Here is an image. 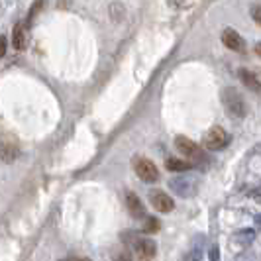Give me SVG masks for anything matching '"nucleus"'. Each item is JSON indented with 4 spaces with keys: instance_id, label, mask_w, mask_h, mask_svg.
Listing matches in <instances>:
<instances>
[{
    "instance_id": "nucleus-23",
    "label": "nucleus",
    "mask_w": 261,
    "mask_h": 261,
    "mask_svg": "<svg viewBox=\"0 0 261 261\" xmlns=\"http://www.w3.org/2000/svg\"><path fill=\"white\" fill-rule=\"evenodd\" d=\"M255 224H257V226H261V214H257V216H255Z\"/></svg>"
},
{
    "instance_id": "nucleus-3",
    "label": "nucleus",
    "mask_w": 261,
    "mask_h": 261,
    "mask_svg": "<svg viewBox=\"0 0 261 261\" xmlns=\"http://www.w3.org/2000/svg\"><path fill=\"white\" fill-rule=\"evenodd\" d=\"M175 148L179 153H183V157L188 159V161H203L205 159V155H203V149L199 148L192 140H188L185 136H179V138H175Z\"/></svg>"
},
{
    "instance_id": "nucleus-6",
    "label": "nucleus",
    "mask_w": 261,
    "mask_h": 261,
    "mask_svg": "<svg viewBox=\"0 0 261 261\" xmlns=\"http://www.w3.org/2000/svg\"><path fill=\"white\" fill-rule=\"evenodd\" d=\"M149 201H151V206L155 210H159V212H171L175 208V201L169 197L167 192L157 190V188L149 190Z\"/></svg>"
},
{
    "instance_id": "nucleus-15",
    "label": "nucleus",
    "mask_w": 261,
    "mask_h": 261,
    "mask_svg": "<svg viewBox=\"0 0 261 261\" xmlns=\"http://www.w3.org/2000/svg\"><path fill=\"white\" fill-rule=\"evenodd\" d=\"M43 2H45V0H36V2H34V6L30 8V16H28V24H30V22H32V20H34V18H36V16H37V12L41 10V6H43Z\"/></svg>"
},
{
    "instance_id": "nucleus-20",
    "label": "nucleus",
    "mask_w": 261,
    "mask_h": 261,
    "mask_svg": "<svg viewBox=\"0 0 261 261\" xmlns=\"http://www.w3.org/2000/svg\"><path fill=\"white\" fill-rule=\"evenodd\" d=\"M210 259H218V249H216V245L210 249Z\"/></svg>"
},
{
    "instance_id": "nucleus-2",
    "label": "nucleus",
    "mask_w": 261,
    "mask_h": 261,
    "mask_svg": "<svg viewBox=\"0 0 261 261\" xmlns=\"http://www.w3.org/2000/svg\"><path fill=\"white\" fill-rule=\"evenodd\" d=\"M222 104L226 106L228 114L236 116V118H243L247 114V104L243 100V96L236 89H224L222 91Z\"/></svg>"
},
{
    "instance_id": "nucleus-14",
    "label": "nucleus",
    "mask_w": 261,
    "mask_h": 261,
    "mask_svg": "<svg viewBox=\"0 0 261 261\" xmlns=\"http://www.w3.org/2000/svg\"><path fill=\"white\" fill-rule=\"evenodd\" d=\"M159 220H155V218H151V216H146L144 218V232H148V234H155V232H159Z\"/></svg>"
},
{
    "instance_id": "nucleus-17",
    "label": "nucleus",
    "mask_w": 261,
    "mask_h": 261,
    "mask_svg": "<svg viewBox=\"0 0 261 261\" xmlns=\"http://www.w3.org/2000/svg\"><path fill=\"white\" fill-rule=\"evenodd\" d=\"M251 18L255 20V22H257V24L261 26V4L251 6Z\"/></svg>"
},
{
    "instance_id": "nucleus-11",
    "label": "nucleus",
    "mask_w": 261,
    "mask_h": 261,
    "mask_svg": "<svg viewBox=\"0 0 261 261\" xmlns=\"http://www.w3.org/2000/svg\"><path fill=\"white\" fill-rule=\"evenodd\" d=\"M240 79H242V83L247 87V89H251V91H261L259 83H257V79H255V73H253V71L240 69Z\"/></svg>"
},
{
    "instance_id": "nucleus-10",
    "label": "nucleus",
    "mask_w": 261,
    "mask_h": 261,
    "mask_svg": "<svg viewBox=\"0 0 261 261\" xmlns=\"http://www.w3.org/2000/svg\"><path fill=\"white\" fill-rule=\"evenodd\" d=\"M165 167L175 173H186L188 169H192V161L188 159H177V157H167L165 159Z\"/></svg>"
},
{
    "instance_id": "nucleus-21",
    "label": "nucleus",
    "mask_w": 261,
    "mask_h": 261,
    "mask_svg": "<svg viewBox=\"0 0 261 261\" xmlns=\"http://www.w3.org/2000/svg\"><path fill=\"white\" fill-rule=\"evenodd\" d=\"M253 73H255V79H257V83H259V87H261V69L253 71Z\"/></svg>"
},
{
    "instance_id": "nucleus-9",
    "label": "nucleus",
    "mask_w": 261,
    "mask_h": 261,
    "mask_svg": "<svg viewBox=\"0 0 261 261\" xmlns=\"http://www.w3.org/2000/svg\"><path fill=\"white\" fill-rule=\"evenodd\" d=\"M126 206H128V210H130V214L134 218H140V220L146 218V208H144L140 197L136 192H132V190L126 192Z\"/></svg>"
},
{
    "instance_id": "nucleus-13",
    "label": "nucleus",
    "mask_w": 261,
    "mask_h": 261,
    "mask_svg": "<svg viewBox=\"0 0 261 261\" xmlns=\"http://www.w3.org/2000/svg\"><path fill=\"white\" fill-rule=\"evenodd\" d=\"M16 155H18V149L16 146H0V157L4 159V161H14L16 159Z\"/></svg>"
},
{
    "instance_id": "nucleus-22",
    "label": "nucleus",
    "mask_w": 261,
    "mask_h": 261,
    "mask_svg": "<svg viewBox=\"0 0 261 261\" xmlns=\"http://www.w3.org/2000/svg\"><path fill=\"white\" fill-rule=\"evenodd\" d=\"M255 53L261 57V43H257V45H255Z\"/></svg>"
},
{
    "instance_id": "nucleus-12",
    "label": "nucleus",
    "mask_w": 261,
    "mask_h": 261,
    "mask_svg": "<svg viewBox=\"0 0 261 261\" xmlns=\"http://www.w3.org/2000/svg\"><path fill=\"white\" fill-rule=\"evenodd\" d=\"M12 43H14L16 49L26 47V28H24V24H16L14 34H12Z\"/></svg>"
},
{
    "instance_id": "nucleus-5",
    "label": "nucleus",
    "mask_w": 261,
    "mask_h": 261,
    "mask_svg": "<svg viewBox=\"0 0 261 261\" xmlns=\"http://www.w3.org/2000/svg\"><path fill=\"white\" fill-rule=\"evenodd\" d=\"M134 169L138 173V177L146 183H155L159 179V171L155 167V163L151 159H146V157H138L134 159Z\"/></svg>"
},
{
    "instance_id": "nucleus-8",
    "label": "nucleus",
    "mask_w": 261,
    "mask_h": 261,
    "mask_svg": "<svg viewBox=\"0 0 261 261\" xmlns=\"http://www.w3.org/2000/svg\"><path fill=\"white\" fill-rule=\"evenodd\" d=\"M222 43L228 49H232V51H238V53H243V51H245V41H243V37L240 36L236 30H232V28H228V30L222 32Z\"/></svg>"
},
{
    "instance_id": "nucleus-19",
    "label": "nucleus",
    "mask_w": 261,
    "mask_h": 261,
    "mask_svg": "<svg viewBox=\"0 0 261 261\" xmlns=\"http://www.w3.org/2000/svg\"><path fill=\"white\" fill-rule=\"evenodd\" d=\"M251 199H253L255 203H259L261 205V186L259 188H255V190H251Z\"/></svg>"
},
{
    "instance_id": "nucleus-4",
    "label": "nucleus",
    "mask_w": 261,
    "mask_h": 261,
    "mask_svg": "<svg viewBox=\"0 0 261 261\" xmlns=\"http://www.w3.org/2000/svg\"><path fill=\"white\" fill-rule=\"evenodd\" d=\"M230 144V136L226 134L224 128L220 126H214L206 132L205 136V148L210 149V151H218V149H224Z\"/></svg>"
},
{
    "instance_id": "nucleus-18",
    "label": "nucleus",
    "mask_w": 261,
    "mask_h": 261,
    "mask_svg": "<svg viewBox=\"0 0 261 261\" xmlns=\"http://www.w3.org/2000/svg\"><path fill=\"white\" fill-rule=\"evenodd\" d=\"M6 49H8V39H6L4 36H0V59L4 57Z\"/></svg>"
},
{
    "instance_id": "nucleus-1",
    "label": "nucleus",
    "mask_w": 261,
    "mask_h": 261,
    "mask_svg": "<svg viewBox=\"0 0 261 261\" xmlns=\"http://www.w3.org/2000/svg\"><path fill=\"white\" fill-rule=\"evenodd\" d=\"M122 242L126 243L140 259H151V257H155V247L157 245H155L153 240H149L146 236H140V234H136L132 230H126L122 234Z\"/></svg>"
},
{
    "instance_id": "nucleus-7",
    "label": "nucleus",
    "mask_w": 261,
    "mask_h": 261,
    "mask_svg": "<svg viewBox=\"0 0 261 261\" xmlns=\"http://www.w3.org/2000/svg\"><path fill=\"white\" fill-rule=\"evenodd\" d=\"M169 186L175 194L179 197H190L194 190H197V185H194V179L190 177H175L169 181Z\"/></svg>"
},
{
    "instance_id": "nucleus-16",
    "label": "nucleus",
    "mask_w": 261,
    "mask_h": 261,
    "mask_svg": "<svg viewBox=\"0 0 261 261\" xmlns=\"http://www.w3.org/2000/svg\"><path fill=\"white\" fill-rule=\"evenodd\" d=\"M238 240H240V242L249 243L253 240V230H242V232L238 234Z\"/></svg>"
}]
</instances>
